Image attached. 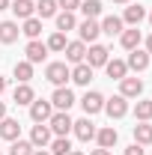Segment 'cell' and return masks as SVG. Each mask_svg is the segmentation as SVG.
Masks as SVG:
<instances>
[{
    "label": "cell",
    "mask_w": 152,
    "mask_h": 155,
    "mask_svg": "<svg viewBox=\"0 0 152 155\" xmlns=\"http://www.w3.org/2000/svg\"><path fill=\"white\" fill-rule=\"evenodd\" d=\"M81 107H84V114H87V116H95L98 110H104V96L95 93V90H90L87 96L81 98Z\"/></svg>",
    "instance_id": "obj_8"
},
{
    "label": "cell",
    "mask_w": 152,
    "mask_h": 155,
    "mask_svg": "<svg viewBox=\"0 0 152 155\" xmlns=\"http://www.w3.org/2000/svg\"><path fill=\"white\" fill-rule=\"evenodd\" d=\"M6 116V101H0V119Z\"/></svg>",
    "instance_id": "obj_41"
},
{
    "label": "cell",
    "mask_w": 152,
    "mask_h": 155,
    "mask_svg": "<svg viewBox=\"0 0 152 155\" xmlns=\"http://www.w3.org/2000/svg\"><path fill=\"white\" fill-rule=\"evenodd\" d=\"M78 33H81V42L95 45V39L101 36V24H98L95 18H84L81 24H78Z\"/></svg>",
    "instance_id": "obj_6"
},
{
    "label": "cell",
    "mask_w": 152,
    "mask_h": 155,
    "mask_svg": "<svg viewBox=\"0 0 152 155\" xmlns=\"http://www.w3.org/2000/svg\"><path fill=\"white\" fill-rule=\"evenodd\" d=\"M72 122H75V119L69 116V110H54L51 119H48V128H51V134H54V137H69Z\"/></svg>",
    "instance_id": "obj_1"
},
{
    "label": "cell",
    "mask_w": 152,
    "mask_h": 155,
    "mask_svg": "<svg viewBox=\"0 0 152 155\" xmlns=\"http://www.w3.org/2000/svg\"><path fill=\"white\" fill-rule=\"evenodd\" d=\"M9 6H12V0H0V12H3V9H9Z\"/></svg>",
    "instance_id": "obj_39"
},
{
    "label": "cell",
    "mask_w": 152,
    "mask_h": 155,
    "mask_svg": "<svg viewBox=\"0 0 152 155\" xmlns=\"http://www.w3.org/2000/svg\"><path fill=\"white\" fill-rule=\"evenodd\" d=\"M36 152V146L30 143V140H12V146H9V155H33Z\"/></svg>",
    "instance_id": "obj_32"
},
{
    "label": "cell",
    "mask_w": 152,
    "mask_h": 155,
    "mask_svg": "<svg viewBox=\"0 0 152 155\" xmlns=\"http://www.w3.org/2000/svg\"><path fill=\"white\" fill-rule=\"evenodd\" d=\"M72 131H75V137L78 140H84V143H90V140H95V128L93 122H90V116L87 119H78V122H72Z\"/></svg>",
    "instance_id": "obj_14"
},
{
    "label": "cell",
    "mask_w": 152,
    "mask_h": 155,
    "mask_svg": "<svg viewBox=\"0 0 152 155\" xmlns=\"http://www.w3.org/2000/svg\"><path fill=\"white\" fill-rule=\"evenodd\" d=\"M57 6L63 12H75V9H81V0H57Z\"/></svg>",
    "instance_id": "obj_35"
},
{
    "label": "cell",
    "mask_w": 152,
    "mask_h": 155,
    "mask_svg": "<svg viewBox=\"0 0 152 155\" xmlns=\"http://www.w3.org/2000/svg\"><path fill=\"white\" fill-rule=\"evenodd\" d=\"M119 42H122V48H125V51H134V48H140L143 36H140V30H137V27H128V30H122V33H119Z\"/></svg>",
    "instance_id": "obj_20"
},
{
    "label": "cell",
    "mask_w": 152,
    "mask_h": 155,
    "mask_svg": "<svg viewBox=\"0 0 152 155\" xmlns=\"http://www.w3.org/2000/svg\"><path fill=\"white\" fill-rule=\"evenodd\" d=\"M63 54H66V63H72V66H78V63H84V57H87V42H81V39H75V42H69Z\"/></svg>",
    "instance_id": "obj_12"
},
{
    "label": "cell",
    "mask_w": 152,
    "mask_h": 155,
    "mask_svg": "<svg viewBox=\"0 0 152 155\" xmlns=\"http://www.w3.org/2000/svg\"><path fill=\"white\" fill-rule=\"evenodd\" d=\"M0 155H3V149H0Z\"/></svg>",
    "instance_id": "obj_46"
},
{
    "label": "cell",
    "mask_w": 152,
    "mask_h": 155,
    "mask_svg": "<svg viewBox=\"0 0 152 155\" xmlns=\"http://www.w3.org/2000/svg\"><path fill=\"white\" fill-rule=\"evenodd\" d=\"M134 116H137L140 122H149L152 119V98H140V101L134 104Z\"/></svg>",
    "instance_id": "obj_31"
},
{
    "label": "cell",
    "mask_w": 152,
    "mask_h": 155,
    "mask_svg": "<svg viewBox=\"0 0 152 155\" xmlns=\"http://www.w3.org/2000/svg\"><path fill=\"white\" fill-rule=\"evenodd\" d=\"M21 33H24L27 39H39V36H42V18H36V15L27 18V21H24V27H21Z\"/></svg>",
    "instance_id": "obj_28"
},
{
    "label": "cell",
    "mask_w": 152,
    "mask_h": 155,
    "mask_svg": "<svg viewBox=\"0 0 152 155\" xmlns=\"http://www.w3.org/2000/svg\"><path fill=\"white\" fill-rule=\"evenodd\" d=\"M9 9H12V12H15V18H21V21H27V18H33V15H36V3H33V0H15Z\"/></svg>",
    "instance_id": "obj_21"
},
{
    "label": "cell",
    "mask_w": 152,
    "mask_h": 155,
    "mask_svg": "<svg viewBox=\"0 0 152 155\" xmlns=\"http://www.w3.org/2000/svg\"><path fill=\"white\" fill-rule=\"evenodd\" d=\"M122 30H125V24H122L119 15H107V18L101 21V33H107V36H119Z\"/></svg>",
    "instance_id": "obj_24"
},
{
    "label": "cell",
    "mask_w": 152,
    "mask_h": 155,
    "mask_svg": "<svg viewBox=\"0 0 152 155\" xmlns=\"http://www.w3.org/2000/svg\"><path fill=\"white\" fill-rule=\"evenodd\" d=\"M51 104H54V110H69L75 104V93L69 87H57L54 96H51Z\"/></svg>",
    "instance_id": "obj_9"
},
{
    "label": "cell",
    "mask_w": 152,
    "mask_h": 155,
    "mask_svg": "<svg viewBox=\"0 0 152 155\" xmlns=\"http://www.w3.org/2000/svg\"><path fill=\"white\" fill-rule=\"evenodd\" d=\"M107 60H111V51H107L104 45H90V48H87L84 63H87V66H93V69H101Z\"/></svg>",
    "instance_id": "obj_4"
},
{
    "label": "cell",
    "mask_w": 152,
    "mask_h": 155,
    "mask_svg": "<svg viewBox=\"0 0 152 155\" xmlns=\"http://www.w3.org/2000/svg\"><path fill=\"white\" fill-rule=\"evenodd\" d=\"M45 45H48V51H66V45H69V42H66V33H51V36H48V42H45Z\"/></svg>",
    "instance_id": "obj_33"
},
{
    "label": "cell",
    "mask_w": 152,
    "mask_h": 155,
    "mask_svg": "<svg viewBox=\"0 0 152 155\" xmlns=\"http://www.w3.org/2000/svg\"><path fill=\"white\" fill-rule=\"evenodd\" d=\"M51 140H54V134H51L48 122H36V125L30 128V143H33L36 149H45V146H48Z\"/></svg>",
    "instance_id": "obj_5"
},
{
    "label": "cell",
    "mask_w": 152,
    "mask_h": 155,
    "mask_svg": "<svg viewBox=\"0 0 152 155\" xmlns=\"http://www.w3.org/2000/svg\"><path fill=\"white\" fill-rule=\"evenodd\" d=\"M33 98H36V93H33V87H30V84H18V87H15V93H12V101H15V104H27V107H30V101H33Z\"/></svg>",
    "instance_id": "obj_23"
},
{
    "label": "cell",
    "mask_w": 152,
    "mask_h": 155,
    "mask_svg": "<svg viewBox=\"0 0 152 155\" xmlns=\"http://www.w3.org/2000/svg\"><path fill=\"white\" fill-rule=\"evenodd\" d=\"M149 54L146 51H140V48H134V51H128V60H125V66L131 69V72H146L149 69Z\"/></svg>",
    "instance_id": "obj_13"
},
{
    "label": "cell",
    "mask_w": 152,
    "mask_h": 155,
    "mask_svg": "<svg viewBox=\"0 0 152 155\" xmlns=\"http://www.w3.org/2000/svg\"><path fill=\"white\" fill-rule=\"evenodd\" d=\"M149 12H146V6H140V3H131V6H125V12H122V24H128V27H137L140 21L146 18Z\"/></svg>",
    "instance_id": "obj_15"
},
{
    "label": "cell",
    "mask_w": 152,
    "mask_h": 155,
    "mask_svg": "<svg viewBox=\"0 0 152 155\" xmlns=\"http://www.w3.org/2000/svg\"><path fill=\"white\" fill-rule=\"evenodd\" d=\"M30 78H33V63H27V60L15 63V81L18 84H30Z\"/></svg>",
    "instance_id": "obj_30"
},
{
    "label": "cell",
    "mask_w": 152,
    "mask_h": 155,
    "mask_svg": "<svg viewBox=\"0 0 152 155\" xmlns=\"http://www.w3.org/2000/svg\"><path fill=\"white\" fill-rule=\"evenodd\" d=\"M104 114L111 116V119H122V116L128 114V98H122V96L104 98Z\"/></svg>",
    "instance_id": "obj_7"
},
{
    "label": "cell",
    "mask_w": 152,
    "mask_h": 155,
    "mask_svg": "<svg viewBox=\"0 0 152 155\" xmlns=\"http://www.w3.org/2000/svg\"><path fill=\"white\" fill-rule=\"evenodd\" d=\"M24 54H27V63H42V60L48 57V45L45 42H39V39H30L27 42V48H24Z\"/></svg>",
    "instance_id": "obj_11"
},
{
    "label": "cell",
    "mask_w": 152,
    "mask_h": 155,
    "mask_svg": "<svg viewBox=\"0 0 152 155\" xmlns=\"http://www.w3.org/2000/svg\"><path fill=\"white\" fill-rule=\"evenodd\" d=\"M18 36H21L18 21H0V42H3V45H12V42H18Z\"/></svg>",
    "instance_id": "obj_17"
},
{
    "label": "cell",
    "mask_w": 152,
    "mask_h": 155,
    "mask_svg": "<svg viewBox=\"0 0 152 155\" xmlns=\"http://www.w3.org/2000/svg\"><path fill=\"white\" fill-rule=\"evenodd\" d=\"M48 152H51V155H69V152H72L69 137H54V140L48 143Z\"/></svg>",
    "instance_id": "obj_29"
},
{
    "label": "cell",
    "mask_w": 152,
    "mask_h": 155,
    "mask_svg": "<svg viewBox=\"0 0 152 155\" xmlns=\"http://www.w3.org/2000/svg\"><path fill=\"white\" fill-rule=\"evenodd\" d=\"M134 143H140V146H149L152 143V125L149 122H137L134 125Z\"/></svg>",
    "instance_id": "obj_26"
},
{
    "label": "cell",
    "mask_w": 152,
    "mask_h": 155,
    "mask_svg": "<svg viewBox=\"0 0 152 155\" xmlns=\"http://www.w3.org/2000/svg\"><path fill=\"white\" fill-rule=\"evenodd\" d=\"M54 21H57V30H60V33H69V30H75V27H78L75 12H57Z\"/></svg>",
    "instance_id": "obj_25"
},
{
    "label": "cell",
    "mask_w": 152,
    "mask_h": 155,
    "mask_svg": "<svg viewBox=\"0 0 152 155\" xmlns=\"http://www.w3.org/2000/svg\"><path fill=\"white\" fill-rule=\"evenodd\" d=\"M45 78H48L54 87H66V81L72 78V69H69V63H66V60H63V63H48Z\"/></svg>",
    "instance_id": "obj_2"
},
{
    "label": "cell",
    "mask_w": 152,
    "mask_h": 155,
    "mask_svg": "<svg viewBox=\"0 0 152 155\" xmlns=\"http://www.w3.org/2000/svg\"><path fill=\"white\" fill-rule=\"evenodd\" d=\"M57 9H60L57 0H39V3H36V18H42V21H45V18H54Z\"/></svg>",
    "instance_id": "obj_27"
},
{
    "label": "cell",
    "mask_w": 152,
    "mask_h": 155,
    "mask_svg": "<svg viewBox=\"0 0 152 155\" xmlns=\"http://www.w3.org/2000/svg\"><path fill=\"white\" fill-rule=\"evenodd\" d=\"M122 155H146V152H143V146H140V143H131V146H128Z\"/></svg>",
    "instance_id": "obj_36"
},
{
    "label": "cell",
    "mask_w": 152,
    "mask_h": 155,
    "mask_svg": "<svg viewBox=\"0 0 152 155\" xmlns=\"http://www.w3.org/2000/svg\"><path fill=\"white\" fill-rule=\"evenodd\" d=\"M93 66H87V63H78L75 69H72V81H75L78 87H90V81H93Z\"/></svg>",
    "instance_id": "obj_18"
},
{
    "label": "cell",
    "mask_w": 152,
    "mask_h": 155,
    "mask_svg": "<svg viewBox=\"0 0 152 155\" xmlns=\"http://www.w3.org/2000/svg\"><path fill=\"white\" fill-rule=\"evenodd\" d=\"M95 140H98V146H101V149H111V146H116L119 134H116L114 125H104V128H98V131H95Z\"/></svg>",
    "instance_id": "obj_19"
},
{
    "label": "cell",
    "mask_w": 152,
    "mask_h": 155,
    "mask_svg": "<svg viewBox=\"0 0 152 155\" xmlns=\"http://www.w3.org/2000/svg\"><path fill=\"white\" fill-rule=\"evenodd\" d=\"M0 137H3V140H9V143H12V140H18V137H21V122H18V119L3 116V119H0Z\"/></svg>",
    "instance_id": "obj_16"
},
{
    "label": "cell",
    "mask_w": 152,
    "mask_h": 155,
    "mask_svg": "<svg viewBox=\"0 0 152 155\" xmlns=\"http://www.w3.org/2000/svg\"><path fill=\"white\" fill-rule=\"evenodd\" d=\"M146 54H149V57H152V33H149V36H146Z\"/></svg>",
    "instance_id": "obj_38"
},
{
    "label": "cell",
    "mask_w": 152,
    "mask_h": 155,
    "mask_svg": "<svg viewBox=\"0 0 152 155\" xmlns=\"http://www.w3.org/2000/svg\"><path fill=\"white\" fill-rule=\"evenodd\" d=\"M104 72H107V78H114V81H122V78L128 75V66H125V60H107L104 63Z\"/></svg>",
    "instance_id": "obj_22"
},
{
    "label": "cell",
    "mask_w": 152,
    "mask_h": 155,
    "mask_svg": "<svg viewBox=\"0 0 152 155\" xmlns=\"http://www.w3.org/2000/svg\"><path fill=\"white\" fill-rule=\"evenodd\" d=\"M90 155H111V149H101V146H98V149H93Z\"/></svg>",
    "instance_id": "obj_37"
},
{
    "label": "cell",
    "mask_w": 152,
    "mask_h": 155,
    "mask_svg": "<svg viewBox=\"0 0 152 155\" xmlns=\"http://www.w3.org/2000/svg\"><path fill=\"white\" fill-rule=\"evenodd\" d=\"M33 155H51V152H48V149H36Z\"/></svg>",
    "instance_id": "obj_42"
},
{
    "label": "cell",
    "mask_w": 152,
    "mask_h": 155,
    "mask_svg": "<svg viewBox=\"0 0 152 155\" xmlns=\"http://www.w3.org/2000/svg\"><path fill=\"white\" fill-rule=\"evenodd\" d=\"M3 93H6V78L0 75V96H3Z\"/></svg>",
    "instance_id": "obj_40"
},
{
    "label": "cell",
    "mask_w": 152,
    "mask_h": 155,
    "mask_svg": "<svg viewBox=\"0 0 152 155\" xmlns=\"http://www.w3.org/2000/svg\"><path fill=\"white\" fill-rule=\"evenodd\" d=\"M54 114V104H51V98L45 101V98H33L30 101V119L33 122H48Z\"/></svg>",
    "instance_id": "obj_3"
},
{
    "label": "cell",
    "mask_w": 152,
    "mask_h": 155,
    "mask_svg": "<svg viewBox=\"0 0 152 155\" xmlns=\"http://www.w3.org/2000/svg\"><path fill=\"white\" fill-rule=\"evenodd\" d=\"M114 3H119V6H122V3H131V0H114Z\"/></svg>",
    "instance_id": "obj_43"
},
{
    "label": "cell",
    "mask_w": 152,
    "mask_h": 155,
    "mask_svg": "<svg viewBox=\"0 0 152 155\" xmlns=\"http://www.w3.org/2000/svg\"><path fill=\"white\" fill-rule=\"evenodd\" d=\"M140 93H143V81H140V78H128L125 75L119 81V96L122 98H137Z\"/></svg>",
    "instance_id": "obj_10"
},
{
    "label": "cell",
    "mask_w": 152,
    "mask_h": 155,
    "mask_svg": "<svg viewBox=\"0 0 152 155\" xmlns=\"http://www.w3.org/2000/svg\"><path fill=\"white\" fill-rule=\"evenodd\" d=\"M81 12H84L87 18H98V15H101V3H98V0H84V3H81Z\"/></svg>",
    "instance_id": "obj_34"
},
{
    "label": "cell",
    "mask_w": 152,
    "mask_h": 155,
    "mask_svg": "<svg viewBox=\"0 0 152 155\" xmlns=\"http://www.w3.org/2000/svg\"><path fill=\"white\" fill-rule=\"evenodd\" d=\"M146 18H149V24H152V12H149V15H146Z\"/></svg>",
    "instance_id": "obj_45"
},
{
    "label": "cell",
    "mask_w": 152,
    "mask_h": 155,
    "mask_svg": "<svg viewBox=\"0 0 152 155\" xmlns=\"http://www.w3.org/2000/svg\"><path fill=\"white\" fill-rule=\"evenodd\" d=\"M69 155H84V152H78V149H72V152H69Z\"/></svg>",
    "instance_id": "obj_44"
}]
</instances>
